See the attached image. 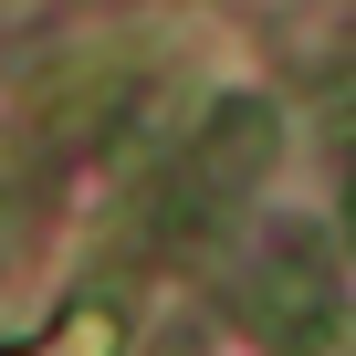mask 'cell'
I'll use <instances>...</instances> for the list:
<instances>
[{
  "mask_svg": "<svg viewBox=\"0 0 356 356\" xmlns=\"http://www.w3.org/2000/svg\"><path fill=\"white\" fill-rule=\"evenodd\" d=\"M283 157V126H273V105H220L210 115V136L189 147V168L168 178V231H210V220H231L241 210V189H262V168Z\"/></svg>",
  "mask_w": 356,
  "mask_h": 356,
  "instance_id": "6da1fadb",
  "label": "cell"
},
{
  "mask_svg": "<svg viewBox=\"0 0 356 356\" xmlns=\"http://www.w3.org/2000/svg\"><path fill=\"white\" fill-rule=\"evenodd\" d=\"M241 325H252L273 356H325V346H335V262H325L314 241H304V252L283 241V252L241 283Z\"/></svg>",
  "mask_w": 356,
  "mask_h": 356,
  "instance_id": "7a4b0ae2",
  "label": "cell"
},
{
  "mask_svg": "<svg viewBox=\"0 0 356 356\" xmlns=\"http://www.w3.org/2000/svg\"><path fill=\"white\" fill-rule=\"evenodd\" d=\"M115 346H126V314L105 293H84V304H63V325L42 346H11V356H115Z\"/></svg>",
  "mask_w": 356,
  "mask_h": 356,
  "instance_id": "3957f363",
  "label": "cell"
},
{
  "mask_svg": "<svg viewBox=\"0 0 356 356\" xmlns=\"http://www.w3.org/2000/svg\"><path fill=\"white\" fill-rule=\"evenodd\" d=\"M11 11H42V0H0V22H11Z\"/></svg>",
  "mask_w": 356,
  "mask_h": 356,
  "instance_id": "277c9868",
  "label": "cell"
}]
</instances>
